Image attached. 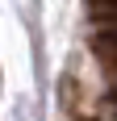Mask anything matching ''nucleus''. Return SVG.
Wrapping results in <instances>:
<instances>
[{
  "instance_id": "obj_1",
  "label": "nucleus",
  "mask_w": 117,
  "mask_h": 121,
  "mask_svg": "<svg viewBox=\"0 0 117 121\" xmlns=\"http://www.w3.org/2000/svg\"><path fill=\"white\" fill-rule=\"evenodd\" d=\"M105 100H109V104H117V84H113V88L105 92Z\"/></svg>"
}]
</instances>
